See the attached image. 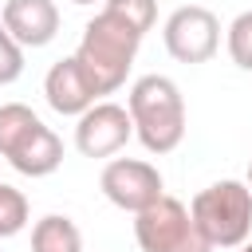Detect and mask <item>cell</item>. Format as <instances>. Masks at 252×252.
I'll list each match as a JSON object with an SVG mask.
<instances>
[{"instance_id": "7a4b0ae2", "label": "cell", "mask_w": 252, "mask_h": 252, "mask_svg": "<svg viewBox=\"0 0 252 252\" xmlns=\"http://www.w3.org/2000/svg\"><path fill=\"white\" fill-rule=\"evenodd\" d=\"M126 114L150 154H169L185 138V98L169 75H142L126 94Z\"/></svg>"}, {"instance_id": "5b68a950", "label": "cell", "mask_w": 252, "mask_h": 252, "mask_svg": "<svg viewBox=\"0 0 252 252\" xmlns=\"http://www.w3.org/2000/svg\"><path fill=\"white\" fill-rule=\"evenodd\" d=\"M134 240L142 252H213V244L201 236L193 213L177 197H158L150 209L134 213Z\"/></svg>"}, {"instance_id": "8992f818", "label": "cell", "mask_w": 252, "mask_h": 252, "mask_svg": "<svg viewBox=\"0 0 252 252\" xmlns=\"http://www.w3.org/2000/svg\"><path fill=\"white\" fill-rule=\"evenodd\" d=\"M161 39L177 63H209L220 47V20L201 4H181L169 12Z\"/></svg>"}, {"instance_id": "4fadbf2b", "label": "cell", "mask_w": 252, "mask_h": 252, "mask_svg": "<svg viewBox=\"0 0 252 252\" xmlns=\"http://www.w3.org/2000/svg\"><path fill=\"white\" fill-rule=\"evenodd\" d=\"M102 12L126 20L138 35H146V32L154 28V20H158V0H106Z\"/></svg>"}, {"instance_id": "52a82bcc", "label": "cell", "mask_w": 252, "mask_h": 252, "mask_svg": "<svg viewBox=\"0 0 252 252\" xmlns=\"http://www.w3.org/2000/svg\"><path fill=\"white\" fill-rule=\"evenodd\" d=\"M98 189L122 213H142L158 197H165V181H161L158 165H150L142 158H114V161H106L102 173H98Z\"/></svg>"}, {"instance_id": "5bb4252c", "label": "cell", "mask_w": 252, "mask_h": 252, "mask_svg": "<svg viewBox=\"0 0 252 252\" xmlns=\"http://www.w3.org/2000/svg\"><path fill=\"white\" fill-rule=\"evenodd\" d=\"M228 55L240 71H252V8L228 24Z\"/></svg>"}, {"instance_id": "6da1fadb", "label": "cell", "mask_w": 252, "mask_h": 252, "mask_svg": "<svg viewBox=\"0 0 252 252\" xmlns=\"http://www.w3.org/2000/svg\"><path fill=\"white\" fill-rule=\"evenodd\" d=\"M138 47H142V35L126 20H118L110 12H98L94 20H87L83 39L75 47V63L83 67V75H87L98 102H102V94H114L126 83Z\"/></svg>"}, {"instance_id": "9c48e42d", "label": "cell", "mask_w": 252, "mask_h": 252, "mask_svg": "<svg viewBox=\"0 0 252 252\" xmlns=\"http://www.w3.org/2000/svg\"><path fill=\"white\" fill-rule=\"evenodd\" d=\"M0 24L20 47H47L59 32L55 0H8L0 8Z\"/></svg>"}, {"instance_id": "ba28073f", "label": "cell", "mask_w": 252, "mask_h": 252, "mask_svg": "<svg viewBox=\"0 0 252 252\" xmlns=\"http://www.w3.org/2000/svg\"><path fill=\"white\" fill-rule=\"evenodd\" d=\"M130 138H134V122H130L126 106L106 102V98L94 102L91 110H83L75 122V150L83 158H110Z\"/></svg>"}, {"instance_id": "30bf717a", "label": "cell", "mask_w": 252, "mask_h": 252, "mask_svg": "<svg viewBox=\"0 0 252 252\" xmlns=\"http://www.w3.org/2000/svg\"><path fill=\"white\" fill-rule=\"evenodd\" d=\"M43 98L63 118H79L83 110H91L98 102L94 91H91V83H87V75H83V67L75 63V55H67V59H59V63L47 67V75H43Z\"/></svg>"}, {"instance_id": "e0dca14e", "label": "cell", "mask_w": 252, "mask_h": 252, "mask_svg": "<svg viewBox=\"0 0 252 252\" xmlns=\"http://www.w3.org/2000/svg\"><path fill=\"white\" fill-rule=\"evenodd\" d=\"M240 252H252V240H244V244H240Z\"/></svg>"}, {"instance_id": "9a60e30c", "label": "cell", "mask_w": 252, "mask_h": 252, "mask_svg": "<svg viewBox=\"0 0 252 252\" xmlns=\"http://www.w3.org/2000/svg\"><path fill=\"white\" fill-rule=\"evenodd\" d=\"M24 75V47L8 35V28L0 24V87L16 83Z\"/></svg>"}, {"instance_id": "7c38bea8", "label": "cell", "mask_w": 252, "mask_h": 252, "mask_svg": "<svg viewBox=\"0 0 252 252\" xmlns=\"http://www.w3.org/2000/svg\"><path fill=\"white\" fill-rule=\"evenodd\" d=\"M24 224H28V197L16 185L0 181V240L24 232Z\"/></svg>"}, {"instance_id": "277c9868", "label": "cell", "mask_w": 252, "mask_h": 252, "mask_svg": "<svg viewBox=\"0 0 252 252\" xmlns=\"http://www.w3.org/2000/svg\"><path fill=\"white\" fill-rule=\"evenodd\" d=\"M201 236L213 248H240L252 232V189L244 181H217L189 201Z\"/></svg>"}, {"instance_id": "ac0fdd59", "label": "cell", "mask_w": 252, "mask_h": 252, "mask_svg": "<svg viewBox=\"0 0 252 252\" xmlns=\"http://www.w3.org/2000/svg\"><path fill=\"white\" fill-rule=\"evenodd\" d=\"M71 4H94V0H71Z\"/></svg>"}, {"instance_id": "3957f363", "label": "cell", "mask_w": 252, "mask_h": 252, "mask_svg": "<svg viewBox=\"0 0 252 252\" xmlns=\"http://www.w3.org/2000/svg\"><path fill=\"white\" fill-rule=\"evenodd\" d=\"M0 158L24 177H47L63 165V142L43 118L24 102L0 106Z\"/></svg>"}, {"instance_id": "8fae6325", "label": "cell", "mask_w": 252, "mask_h": 252, "mask_svg": "<svg viewBox=\"0 0 252 252\" xmlns=\"http://www.w3.org/2000/svg\"><path fill=\"white\" fill-rule=\"evenodd\" d=\"M32 252H83V232L71 217L47 213L32 224Z\"/></svg>"}, {"instance_id": "2e32d148", "label": "cell", "mask_w": 252, "mask_h": 252, "mask_svg": "<svg viewBox=\"0 0 252 252\" xmlns=\"http://www.w3.org/2000/svg\"><path fill=\"white\" fill-rule=\"evenodd\" d=\"M244 185H248V189H252V161H248V181H244Z\"/></svg>"}]
</instances>
